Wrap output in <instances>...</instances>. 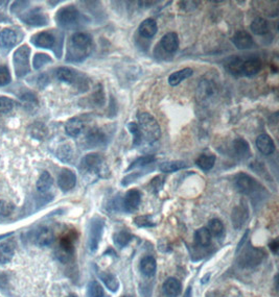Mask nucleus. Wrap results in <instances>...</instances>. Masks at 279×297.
Returning <instances> with one entry per match:
<instances>
[{"instance_id":"1","label":"nucleus","mask_w":279,"mask_h":297,"mask_svg":"<svg viewBox=\"0 0 279 297\" xmlns=\"http://www.w3.org/2000/svg\"><path fill=\"white\" fill-rule=\"evenodd\" d=\"M234 186L240 193L249 196L255 204H258L269 196V193L260 182L244 172L234 176Z\"/></svg>"},{"instance_id":"2","label":"nucleus","mask_w":279,"mask_h":297,"mask_svg":"<svg viewBox=\"0 0 279 297\" xmlns=\"http://www.w3.org/2000/svg\"><path fill=\"white\" fill-rule=\"evenodd\" d=\"M139 128L142 130V139L148 144H154L161 137V129L156 119L148 113L138 114Z\"/></svg>"},{"instance_id":"3","label":"nucleus","mask_w":279,"mask_h":297,"mask_svg":"<svg viewBox=\"0 0 279 297\" xmlns=\"http://www.w3.org/2000/svg\"><path fill=\"white\" fill-rule=\"evenodd\" d=\"M85 20L84 16L74 5H67L56 11V24L62 28H74Z\"/></svg>"},{"instance_id":"4","label":"nucleus","mask_w":279,"mask_h":297,"mask_svg":"<svg viewBox=\"0 0 279 297\" xmlns=\"http://www.w3.org/2000/svg\"><path fill=\"white\" fill-rule=\"evenodd\" d=\"M104 159L98 153L86 154L80 164V172L92 177H104Z\"/></svg>"},{"instance_id":"5","label":"nucleus","mask_w":279,"mask_h":297,"mask_svg":"<svg viewBox=\"0 0 279 297\" xmlns=\"http://www.w3.org/2000/svg\"><path fill=\"white\" fill-rule=\"evenodd\" d=\"M266 257V254L264 249L253 247L249 244L248 247H246L245 251L238 257V264L240 268L252 269L260 266L264 261Z\"/></svg>"},{"instance_id":"6","label":"nucleus","mask_w":279,"mask_h":297,"mask_svg":"<svg viewBox=\"0 0 279 297\" xmlns=\"http://www.w3.org/2000/svg\"><path fill=\"white\" fill-rule=\"evenodd\" d=\"M56 75L58 79L62 82H65V84L76 86L80 89H84V91L88 90L87 77L72 68L60 67L59 69H56Z\"/></svg>"},{"instance_id":"7","label":"nucleus","mask_w":279,"mask_h":297,"mask_svg":"<svg viewBox=\"0 0 279 297\" xmlns=\"http://www.w3.org/2000/svg\"><path fill=\"white\" fill-rule=\"evenodd\" d=\"M104 229V220L98 216L93 217L89 225L88 243H87L88 249L91 253H94L98 251L100 242L102 237Z\"/></svg>"},{"instance_id":"8","label":"nucleus","mask_w":279,"mask_h":297,"mask_svg":"<svg viewBox=\"0 0 279 297\" xmlns=\"http://www.w3.org/2000/svg\"><path fill=\"white\" fill-rule=\"evenodd\" d=\"M30 49L28 45H23L15 51L14 53V66L16 75L18 77L26 76L30 72Z\"/></svg>"},{"instance_id":"9","label":"nucleus","mask_w":279,"mask_h":297,"mask_svg":"<svg viewBox=\"0 0 279 297\" xmlns=\"http://www.w3.org/2000/svg\"><path fill=\"white\" fill-rule=\"evenodd\" d=\"M218 87L212 79L201 80L196 89V100L200 104L207 105L216 96Z\"/></svg>"},{"instance_id":"10","label":"nucleus","mask_w":279,"mask_h":297,"mask_svg":"<svg viewBox=\"0 0 279 297\" xmlns=\"http://www.w3.org/2000/svg\"><path fill=\"white\" fill-rule=\"evenodd\" d=\"M109 137L102 128H92L85 137L84 144L86 148H100L107 146L109 143Z\"/></svg>"},{"instance_id":"11","label":"nucleus","mask_w":279,"mask_h":297,"mask_svg":"<svg viewBox=\"0 0 279 297\" xmlns=\"http://www.w3.org/2000/svg\"><path fill=\"white\" fill-rule=\"evenodd\" d=\"M20 19L26 23V24L34 27H41L48 24V17L40 7L32 8L26 13L23 14Z\"/></svg>"},{"instance_id":"12","label":"nucleus","mask_w":279,"mask_h":297,"mask_svg":"<svg viewBox=\"0 0 279 297\" xmlns=\"http://www.w3.org/2000/svg\"><path fill=\"white\" fill-rule=\"evenodd\" d=\"M74 252V239L72 235H66L61 238L60 243L56 249V256L63 263L68 262L72 259Z\"/></svg>"},{"instance_id":"13","label":"nucleus","mask_w":279,"mask_h":297,"mask_svg":"<svg viewBox=\"0 0 279 297\" xmlns=\"http://www.w3.org/2000/svg\"><path fill=\"white\" fill-rule=\"evenodd\" d=\"M262 68V61L258 56L248 55L242 57V63L240 66V76L252 77L256 75Z\"/></svg>"},{"instance_id":"14","label":"nucleus","mask_w":279,"mask_h":297,"mask_svg":"<svg viewBox=\"0 0 279 297\" xmlns=\"http://www.w3.org/2000/svg\"><path fill=\"white\" fill-rule=\"evenodd\" d=\"M248 219H249V208L245 201L242 200V203L238 206L234 207V209L232 210V213H231V222H232V225H234V230L240 231L244 225H245Z\"/></svg>"},{"instance_id":"15","label":"nucleus","mask_w":279,"mask_h":297,"mask_svg":"<svg viewBox=\"0 0 279 297\" xmlns=\"http://www.w3.org/2000/svg\"><path fill=\"white\" fill-rule=\"evenodd\" d=\"M30 41L38 48L50 49L56 45V35L50 31H41L32 35Z\"/></svg>"},{"instance_id":"16","label":"nucleus","mask_w":279,"mask_h":297,"mask_svg":"<svg viewBox=\"0 0 279 297\" xmlns=\"http://www.w3.org/2000/svg\"><path fill=\"white\" fill-rule=\"evenodd\" d=\"M76 184V175L70 169H62L58 176V185L63 192H68L74 188Z\"/></svg>"},{"instance_id":"17","label":"nucleus","mask_w":279,"mask_h":297,"mask_svg":"<svg viewBox=\"0 0 279 297\" xmlns=\"http://www.w3.org/2000/svg\"><path fill=\"white\" fill-rule=\"evenodd\" d=\"M69 45L76 48L91 51L92 49V37L86 32H76L72 35Z\"/></svg>"},{"instance_id":"18","label":"nucleus","mask_w":279,"mask_h":297,"mask_svg":"<svg viewBox=\"0 0 279 297\" xmlns=\"http://www.w3.org/2000/svg\"><path fill=\"white\" fill-rule=\"evenodd\" d=\"M232 43L234 44L238 49H250L254 47V41L251 37V34L245 30H240L234 33L232 37Z\"/></svg>"},{"instance_id":"19","label":"nucleus","mask_w":279,"mask_h":297,"mask_svg":"<svg viewBox=\"0 0 279 297\" xmlns=\"http://www.w3.org/2000/svg\"><path fill=\"white\" fill-rule=\"evenodd\" d=\"M142 203V194L138 190H130L126 193L124 198V205L126 212H135L138 210L139 205Z\"/></svg>"},{"instance_id":"20","label":"nucleus","mask_w":279,"mask_h":297,"mask_svg":"<svg viewBox=\"0 0 279 297\" xmlns=\"http://www.w3.org/2000/svg\"><path fill=\"white\" fill-rule=\"evenodd\" d=\"M161 48L168 53H175L179 48V38L176 32H168L160 41Z\"/></svg>"},{"instance_id":"21","label":"nucleus","mask_w":279,"mask_h":297,"mask_svg":"<svg viewBox=\"0 0 279 297\" xmlns=\"http://www.w3.org/2000/svg\"><path fill=\"white\" fill-rule=\"evenodd\" d=\"M232 150L238 160H246L250 156V145L242 138H236L232 142Z\"/></svg>"},{"instance_id":"22","label":"nucleus","mask_w":279,"mask_h":297,"mask_svg":"<svg viewBox=\"0 0 279 297\" xmlns=\"http://www.w3.org/2000/svg\"><path fill=\"white\" fill-rule=\"evenodd\" d=\"M256 147L260 151V153L264 154V156H271L274 153L276 146L272 138L268 135H260L256 139Z\"/></svg>"},{"instance_id":"23","label":"nucleus","mask_w":279,"mask_h":297,"mask_svg":"<svg viewBox=\"0 0 279 297\" xmlns=\"http://www.w3.org/2000/svg\"><path fill=\"white\" fill-rule=\"evenodd\" d=\"M157 31H158L157 23L154 19H150V18L144 20L138 27L139 34L146 39L154 38V35L157 33Z\"/></svg>"},{"instance_id":"24","label":"nucleus","mask_w":279,"mask_h":297,"mask_svg":"<svg viewBox=\"0 0 279 297\" xmlns=\"http://www.w3.org/2000/svg\"><path fill=\"white\" fill-rule=\"evenodd\" d=\"M83 130H84V122L82 119H80L78 117L70 118L65 124V132L69 137L76 138L83 133Z\"/></svg>"},{"instance_id":"25","label":"nucleus","mask_w":279,"mask_h":297,"mask_svg":"<svg viewBox=\"0 0 279 297\" xmlns=\"http://www.w3.org/2000/svg\"><path fill=\"white\" fill-rule=\"evenodd\" d=\"M17 44V33L10 28H6L0 32V47L2 49H10Z\"/></svg>"},{"instance_id":"26","label":"nucleus","mask_w":279,"mask_h":297,"mask_svg":"<svg viewBox=\"0 0 279 297\" xmlns=\"http://www.w3.org/2000/svg\"><path fill=\"white\" fill-rule=\"evenodd\" d=\"M54 239V233L50 229L48 228H41L37 233L36 237H34V242L38 246L45 247V246H50Z\"/></svg>"},{"instance_id":"27","label":"nucleus","mask_w":279,"mask_h":297,"mask_svg":"<svg viewBox=\"0 0 279 297\" xmlns=\"http://www.w3.org/2000/svg\"><path fill=\"white\" fill-rule=\"evenodd\" d=\"M164 292L168 297H178L181 293V284L175 278H168L164 284Z\"/></svg>"},{"instance_id":"28","label":"nucleus","mask_w":279,"mask_h":297,"mask_svg":"<svg viewBox=\"0 0 279 297\" xmlns=\"http://www.w3.org/2000/svg\"><path fill=\"white\" fill-rule=\"evenodd\" d=\"M156 268H157V264H156V260L150 257H144L142 258V260L140 261V271L142 275L146 278H152L155 276V272H156Z\"/></svg>"},{"instance_id":"29","label":"nucleus","mask_w":279,"mask_h":297,"mask_svg":"<svg viewBox=\"0 0 279 297\" xmlns=\"http://www.w3.org/2000/svg\"><path fill=\"white\" fill-rule=\"evenodd\" d=\"M194 74V70L192 68H184L182 70L176 71L170 75L168 84L172 87H176L186 78H190Z\"/></svg>"},{"instance_id":"30","label":"nucleus","mask_w":279,"mask_h":297,"mask_svg":"<svg viewBox=\"0 0 279 297\" xmlns=\"http://www.w3.org/2000/svg\"><path fill=\"white\" fill-rule=\"evenodd\" d=\"M98 276L100 280L104 284V286H106L110 291L116 292L118 290V288H120L118 280L116 279V277L113 276L112 273H109L106 271H98Z\"/></svg>"},{"instance_id":"31","label":"nucleus","mask_w":279,"mask_h":297,"mask_svg":"<svg viewBox=\"0 0 279 297\" xmlns=\"http://www.w3.org/2000/svg\"><path fill=\"white\" fill-rule=\"evenodd\" d=\"M250 28L254 34L264 35L269 32V23L266 19L262 17H258L256 19H254L252 21Z\"/></svg>"},{"instance_id":"32","label":"nucleus","mask_w":279,"mask_h":297,"mask_svg":"<svg viewBox=\"0 0 279 297\" xmlns=\"http://www.w3.org/2000/svg\"><path fill=\"white\" fill-rule=\"evenodd\" d=\"M216 157L214 154H201V156L196 159V164L203 171H209L214 168L216 164Z\"/></svg>"},{"instance_id":"33","label":"nucleus","mask_w":279,"mask_h":297,"mask_svg":"<svg viewBox=\"0 0 279 297\" xmlns=\"http://www.w3.org/2000/svg\"><path fill=\"white\" fill-rule=\"evenodd\" d=\"M188 167V164L183 161H168L161 163L159 166V169L161 172L164 173H172L179 170H182Z\"/></svg>"},{"instance_id":"34","label":"nucleus","mask_w":279,"mask_h":297,"mask_svg":"<svg viewBox=\"0 0 279 297\" xmlns=\"http://www.w3.org/2000/svg\"><path fill=\"white\" fill-rule=\"evenodd\" d=\"M15 255V247L12 243L0 244V265H4L10 262Z\"/></svg>"},{"instance_id":"35","label":"nucleus","mask_w":279,"mask_h":297,"mask_svg":"<svg viewBox=\"0 0 279 297\" xmlns=\"http://www.w3.org/2000/svg\"><path fill=\"white\" fill-rule=\"evenodd\" d=\"M52 184H54V180H52V175L48 171L42 172V174L40 175L39 180L37 182L38 191L41 192V193L48 192V190L52 188Z\"/></svg>"},{"instance_id":"36","label":"nucleus","mask_w":279,"mask_h":297,"mask_svg":"<svg viewBox=\"0 0 279 297\" xmlns=\"http://www.w3.org/2000/svg\"><path fill=\"white\" fill-rule=\"evenodd\" d=\"M194 239L196 242L202 247H206L212 243V234L208 229L202 228L196 231L194 233Z\"/></svg>"},{"instance_id":"37","label":"nucleus","mask_w":279,"mask_h":297,"mask_svg":"<svg viewBox=\"0 0 279 297\" xmlns=\"http://www.w3.org/2000/svg\"><path fill=\"white\" fill-rule=\"evenodd\" d=\"M155 162V156H152V154H148V156H142L140 158L136 159L131 163L129 167L126 168V172H129L133 169H139V168H144L146 166H148Z\"/></svg>"},{"instance_id":"38","label":"nucleus","mask_w":279,"mask_h":297,"mask_svg":"<svg viewBox=\"0 0 279 297\" xmlns=\"http://www.w3.org/2000/svg\"><path fill=\"white\" fill-rule=\"evenodd\" d=\"M126 128L129 129V132L132 134L133 136V147H138L140 146L142 143V130L139 128V125L135 122H130L129 124L126 125Z\"/></svg>"},{"instance_id":"39","label":"nucleus","mask_w":279,"mask_h":297,"mask_svg":"<svg viewBox=\"0 0 279 297\" xmlns=\"http://www.w3.org/2000/svg\"><path fill=\"white\" fill-rule=\"evenodd\" d=\"M56 157L60 161L68 163L72 160L74 149L70 144H63L56 150Z\"/></svg>"},{"instance_id":"40","label":"nucleus","mask_w":279,"mask_h":297,"mask_svg":"<svg viewBox=\"0 0 279 297\" xmlns=\"http://www.w3.org/2000/svg\"><path fill=\"white\" fill-rule=\"evenodd\" d=\"M113 240H114V243L120 248H124L131 242L132 235L126 231H120L114 234Z\"/></svg>"},{"instance_id":"41","label":"nucleus","mask_w":279,"mask_h":297,"mask_svg":"<svg viewBox=\"0 0 279 297\" xmlns=\"http://www.w3.org/2000/svg\"><path fill=\"white\" fill-rule=\"evenodd\" d=\"M104 295V289L98 282L92 281L88 284L87 297H102Z\"/></svg>"},{"instance_id":"42","label":"nucleus","mask_w":279,"mask_h":297,"mask_svg":"<svg viewBox=\"0 0 279 297\" xmlns=\"http://www.w3.org/2000/svg\"><path fill=\"white\" fill-rule=\"evenodd\" d=\"M209 232L216 237H220L224 234V224L218 219H212L209 221Z\"/></svg>"},{"instance_id":"43","label":"nucleus","mask_w":279,"mask_h":297,"mask_svg":"<svg viewBox=\"0 0 279 297\" xmlns=\"http://www.w3.org/2000/svg\"><path fill=\"white\" fill-rule=\"evenodd\" d=\"M92 104L96 105V106H102L104 103V92L102 91V85H98L96 89L93 92L92 96H91Z\"/></svg>"},{"instance_id":"44","label":"nucleus","mask_w":279,"mask_h":297,"mask_svg":"<svg viewBox=\"0 0 279 297\" xmlns=\"http://www.w3.org/2000/svg\"><path fill=\"white\" fill-rule=\"evenodd\" d=\"M52 61V57L48 54H45V53H37L36 55L34 56V68L38 70L40 68H42L43 66H45L46 64H48Z\"/></svg>"},{"instance_id":"45","label":"nucleus","mask_w":279,"mask_h":297,"mask_svg":"<svg viewBox=\"0 0 279 297\" xmlns=\"http://www.w3.org/2000/svg\"><path fill=\"white\" fill-rule=\"evenodd\" d=\"M15 101L8 97L0 96V114H8L14 109Z\"/></svg>"},{"instance_id":"46","label":"nucleus","mask_w":279,"mask_h":297,"mask_svg":"<svg viewBox=\"0 0 279 297\" xmlns=\"http://www.w3.org/2000/svg\"><path fill=\"white\" fill-rule=\"evenodd\" d=\"M134 223L137 225L138 228H152L155 225L154 221L152 220V217L148 215L136 217L134 219Z\"/></svg>"},{"instance_id":"47","label":"nucleus","mask_w":279,"mask_h":297,"mask_svg":"<svg viewBox=\"0 0 279 297\" xmlns=\"http://www.w3.org/2000/svg\"><path fill=\"white\" fill-rule=\"evenodd\" d=\"M12 80L10 70L6 65H0V87L8 85Z\"/></svg>"},{"instance_id":"48","label":"nucleus","mask_w":279,"mask_h":297,"mask_svg":"<svg viewBox=\"0 0 279 297\" xmlns=\"http://www.w3.org/2000/svg\"><path fill=\"white\" fill-rule=\"evenodd\" d=\"M164 181H166V177L164 176H161V175H157L156 177H154L152 181H150V188L153 189V192L154 193H158L160 190L162 189L164 185Z\"/></svg>"},{"instance_id":"49","label":"nucleus","mask_w":279,"mask_h":297,"mask_svg":"<svg viewBox=\"0 0 279 297\" xmlns=\"http://www.w3.org/2000/svg\"><path fill=\"white\" fill-rule=\"evenodd\" d=\"M14 210L15 207L13 204H10L6 200L0 201V215L2 216H10V214L14 212Z\"/></svg>"},{"instance_id":"50","label":"nucleus","mask_w":279,"mask_h":297,"mask_svg":"<svg viewBox=\"0 0 279 297\" xmlns=\"http://www.w3.org/2000/svg\"><path fill=\"white\" fill-rule=\"evenodd\" d=\"M152 169H150V170H142V171H139V172H134V173H132V174H129L128 176H126L124 180L122 181V186H128L129 184H131V183H133L134 181H136L138 177H140V176H142V175H144V174H146V173H148V171H150Z\"/></svg>"},{"instance_id":"51","label":"nucleus","mask_w":279,"mask_h":297,"mask_svg":"<svg viewBox=\"0 0 279 297\" xmlns=\"http://www.w3.org/2000/svg\"><path fill=\"white\" fill-rule=\"evenodd\" d=\"M46 133H48V132H46V127L43 124H36V125L32 126V135L34 138L41 140L46 136Z\"/></svg>"},{"instance_id":"52","label":"nucleus","mask_w":279,"mask_h":297,"mask_svg":"<svg viewBox=\"0 0 279 297\" xmlns=\"http://www.w3.org/2000/svg\"><path fill=\"white\" fill-rule=\"evenodd\" d=\"M179 4H180V7L185 11H190L196 9L198 7V4H200V2L199 1H181Z\"/></svg>"},{"instance_id":"53","label":"nucleus","mask_w":279,"mask_h":297,"mask_svg":"<svg viewBox=\"0 0 279 297\" xmlns=\"http://www.w3.org/2000/svg\"><path fill=\"white\" fill-rule=\"evenodd\" d=\"M48 82H50V78H48V76L46 75V74H41L39 76V78H38V85H39V87L41 89H43V88H45L46 86H48Z\"/></svg>"},{"instance_id":"54","label":"nucleus","mask_w":279,"mask_h":297,"mask_svg":"<svg viewBox=\"0 0 279 297\" xmlns=\"http://www.w3.org/2000/svg\"><path fill=\"white\" fill-rule=\"evenodd\" d=\"M269 247L271 251L274 253V254H277V251H278V247H279V244H278V241L277 240H273L269 243Z\"/></svg>"},{"instance_id":"55","label":"nucleus","mask_w":279,"mask_h":297,"mask_svg":"<svg viewBox=\"0 0 279 297\" xmlns=\"http://www.w3.org/2000/svg\"><path fill=\"white\" fill-rule=\"evenodd\" d=\"M158 3V1H138V4H142L140 5L142 7H144V8H148V7H150L153 6L154 4Z\"/></svg>"},{"instance_id":"56","label":"nucleus","mask_w":279,"mask_h":297,"mask_svg":"<svg viewBox=\"0 0 279 297\" xmlns=\"http://www.w3.org/2000/svg\"><path fill=\"white\" fill-rule=\"evenodd\" d=\"M271 69L273 71V73H277L278 72V68L275 65H271Z\"/></svg>"},{"instance_id":"57","label":"nucleus","mask_w":279,"mask_h":297,"mask_svg":"<svg viewBox=\"0 0 279 297\" xmlns=\"http://www.w3.org/2000/svg\"><path fill=\"white\" fill-rule=\"evenodd\" d=\"M68 297H76V295H74V294H72V295H69Z\"/></svg>"},{"instance_id":"58","label":"nucleus","mask_w":279,"mask_h":297,"mask_svg":"<svg viewBox=\"0 0 279 297\" xmlns=\"http://www.w3.org/2000/svg\"><path fill=\"white\" fill-rule=\"evenodd\" d=\"M102 297H109V296H107V295H104Z\"/></svg>"},{"instance_id":"59","label":"nucleus","mask_w":279,"mask_h":297,"mask_svg":"<svg viewBox=\"0 0 279 297\" xmlns=\"http://www.w3.org/2000/svg\"><path fill=\"white\" fill-rule=\"evenodd\" d=\"M122 297H132V296H122Z\"/></svg>"}]
</instances>
